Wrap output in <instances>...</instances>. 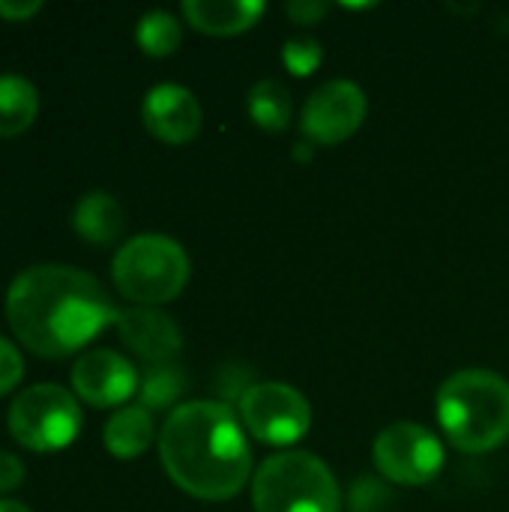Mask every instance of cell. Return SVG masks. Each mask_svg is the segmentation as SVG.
<instances>
[{"mask_svg":"<svg viewBox=\"0 0 509 512\" xmlns=\"http://www.w3.org/2000/svg\"><path fill=\"white\" fill-rule=\"evenodd\" d=\"M6 318L21 345L39 357L57 360L81 351L105 327L117 324L120 309L90 273L63 264H39L12 279Z\"/></svg>","mask_w":509,"mask_h":512,"instance_id":"1","label":"cell"},{"mask_svg":"<svg viewBox=\"0 0 509 512\" xmlns=\"http://www.w3.org/2000/svg\"><path fill=\"white\" fill-rule=\"evenodd\" d=\"M159 456L171 483L198 501H231L252 474V450L228 402L174 408L159 432Z\"/></svg>","mask_w":509,"mask_h":512,"instance_id":"2","label":"cell"},{"mask_svg":"<svg viewBox=\"0 0 509 512\" xmlns=\"http://www.w3.org/2000/svg\"><path fill=\"white\" fill-rule=\"evenodd\" d=\"M447 441L468 456L492 453L509 441V381L489 369L450 375L435 399Z\"/></svg>","mask_w":509,"mask_h":512,"instance_id":"3","label":"cell"},{"mask_svg":"<svg viewBox=\"0 0 509 512\" xmlns=\"http://www.w3.org/2000/svg\"><path fill=\"white\" fill-rule=\"evenodd\" d=\"M252 504L255 512H339L342 492L318 456L288 450L255 471Z\"/></svg>","mask_w":509,"mask_h":512,"instance_id":"4","label":"cell"},{"mask_svg":"<svg viewBox=\"0 0 509 512\" xmlns=\"http://www.w3.org/2000/svg\"><path fill=\"white\" fill-rule=\"evenodd\" d=\"M111 276L126 300L153 309L183 294L189 282V255L165 234H138L114 255Z\"/></svg>","mask_w":509,"mask_h":512,"instance_id":"5","label":"cell"},{"mask_svg":"<svg viewBox=\"0 0 509 512\" xmlns=\"http://www.w3.org/2000/svg\"><path fill=\"white\" fill-rule=\"evenodd\" d=\"M9 432L36 453L69 447L81 432V408L75 396L57 384H36L15 396L9 408Z\"/></svg>","mask_w":509,"mask_h":512,"instance_id":"6","label":"cell"},{"mask_svg":"<svg viewBox=\"0 0 509 512\" xmlns=\"http://www.w3.org/2000/svg\"><path fill=\"white\" fill-rule=\"evenodd\" d=\"M237 411L243 429L261 444L273 447H291L312 429V408L306 396L282 381L249 384L237 402Z\"/></svg>","mask_w":509,"mask_h":512,"instance_id":"7","label":"cell"},{"mask_svg":"<svg viewBox=\"0 0 509 512\" xmlns=\"http://www.w3.org/2000/svg\"><path fill=\"white\" fill-rule=\"evenodd\" d=\"M372 459L387 483L426 486L444 468V444L420 423H393L375 438Z\"/></svg>","mask_w":509,"mask_h":512,"instance_id":"8","label":"cell"},{"mask_svg":"<svg viewBox=\"0 0 509 512\" xmlns=\"http://www.w3.org/2000/svg\"><path fill=\"white\" fill-rule=\"evenodd\" d=\"M369 102L354 81H327L303 105L300 129L312 144L333 147L348 141L366 120Z\"/></svg>","mask_w":509,"mask_h":512,"instance_id":"9","label":"cell"},{"mask_svg":"<svg viewBox=\"0 0 509 512\" xmlns=\"http://www.w3.org/2000/svg\"><path fill=\"white\" fill-rule=\"evenodd\" d=\"M138 384L141 378L135 366L123 354L108 348L87 351L72 366V387L78 399L93 408H117L129 402L138 393Z\"/></svg>","mask_w":509,"mask_h":512,"instance_id":"10","label":"cell"},{"mask_svg":"<svg viewBox=\"0 0 509 512\" xmlns=\"http://www.w3.org/2000/svg\"><path fill=\"white\" fill-rule=\"evenodd\" d=\"M144 126L153 138L165 144H189L204 123L195 93L183 84H156L141 105Z\"/></svg>","mask_w":509,"mask_h":512,"instance_id":"11","label":"cell"},{"mask_svg":"<svg viewBox=\"0 0 509 512\" xmlns=\"http://www.w3.org/2000/svg\"><path fill=\"white\" fill-rule=\"evenodd\" d=\"M114 327H117L123 345L135 357H141L147 366L174 363V357L183 348V333H180L177 321L150 306L123 309Z\"/></svg>","mask_w":509,"mask_h":512,"instance_id":"12","label":"cell"},{"mask_svg":"<svg viewBox=\"0 0 509 512\" xmlns=\"http://www.w3.org/2000/svg\"><path fill=\"white\" fill-rule=\"evenodd\" d=\"M261 0H186V21L207 36H237L258 24L264 15Z\"/></svg>","mask_w":509,"mask_h":512,"instance_id":"13","label":"cell"},{"mask_svg":"<svg viewBox=\"0 0 509 512\" xmlns=\"http://www.w3.org/2000/svg\"><path fill=\"white\" fill-rule=\"evenodd\" d=\"M153 435H156L153 414L141 405H126L111 414V420L105 423L102 441L114 459H138L153 444Z\"/></svg>","mask_w":509,"mask_h":512,"instance_id":"14","label":"cell"},{"mask_svg":"<svg viewBox=\"0 0 509 512\" xmlns=\"http://www.w3.org/2000/svg\"><path fill=\"white\" fill-rule=\"evenodd\" d=\"M72 225L75 231L96 246L114 243L123 228H126V213L120 207V201L108 192H87L72 213Z\"/></svg>","mask_w":509,"mask_h":512,"instance_id":"15","label":"cell"},{"mask_svg":"<svg viewBox=\"0 0 509 512\" xmlns=\"http://www.w3.org/2000/svg\"><path fill=\"white\" fill-rule=\"evenodd\" d=\"M39 111L36 87L21 75H0V138L21 135Z\"/></svg>","mask_w":509,"mask_h":512,"instance_id":"16","label":"cell"},{"mask_svg":"<svg viewBox=\"0 0 509 512\" xmlns=\"http://www.w3.org/2000/svg\"><path fill=\"white\" fill-rule=\"evenodd\" d=\"M246 108H249V117L255 120V126L264 129V132H282V129H288L291 114H294L291 93H288L285 84L276 81V78L258 81V84L249 90Z\"/></svg>","mask_w":509,"mask_h":512,"instance_id":"17","label":"cell"},{"mask_svg":"<svg viewBox=\"0 0 509 512\" xmlns=\"http://www.w3.org/2000/svg\"><path fill=\"white\" fill-rule=\"evenodd\" d=\"M186 393V375L177 363H159V366H147V372L141 375L138 384V405L153 411H165V408H180V396Z\"/></svg>","mask_w":509,"mask_h":512,"instance_id":"18","label":"cell"},{"mask_svg":"<svg viewBox=\"0 0 509 512\" xmlns=\"http://www.w3.org/2000/svg\"><path fill=\"white\" fill-rule=\"evenodd\" d=\"M135 39H138V45H141L144 54H150V57H168V54H174L180 48L183 30H180V21L171 12L153 9V12L141 15V21L135 27Z\"/></svg>","mask_w":509,"mask_h":512,"instance_id":"19","label":"cell"},{"mask_svg":"<svg viewBox=\"0 0 509 512\" xmlns=\"http://www.w3.org/2000/svg\"><path fill=\"white\" fill-rule=\"evenodd\" d=\"M321 60H324V51H321V42L315 36H291L282 45V63L297 78L312 75L321 66Z\"/></svg>","mask_w":509,"mask_h":512,"instance_id":"20","label":"cell"},{"mask_svg":"<svg viewBox=\"0 0 509 512\" xmlns=\"http://www.w3.org/2000/svg\"><path fill=\"white\" fill-rule=\"evenodd\" d=\"M393 504V489L384 483V477H357L348 492L351 512H387Z\"/></svg>","mask_w":509,"mask_h":512,"instance_id":"21","label":"cell"},{"mask_svg":"<svg viewBox=\"0 0 509 512\" xmlns=\"http://www.w3.org/2000/svg\"><path fill=\"white\" fill-rule=\"evenodd\" d=\"M24 375V363H21V354L15 351L12 342H6L0 336V396L9 393Z\"/></svg>","mask_w":509,"mask_h":512,"instance_id":"22","label":"cell"},{"mask_svg":"<svg viewBox=\"0 0 509 512\" xmlns=\"http://www.w3.org/2000/svg\"><path fill=\"white\" fill-rule=\"evenodd\" d=\"M285 12H288V18L294 24L309 27V24L324 21V15L330 12V6L324 0H291V3H285Z\"/></svg>","mask_w":509,"mask_h":512,"instance_id":"23","label":"cell"},{"mask_svg":"<svg viewBox=\"0 0 509 512\" xmlns=\"http://www.w3.org/2000/svg\"><path fill=\"white\" fill-rule=\"evenodd\" d=\"M21 480H24V465L12 453H0V492L21 486Z\"/></svg>","mask_w":509,"mask_h":512,"instance_id":"24","label":"cell"},{"mask_svg":"<svg viewBox=\"0 0 509 512\" xmlns=\"http://www.w3.org/2000/svg\"><path fill=\"white\" fill-rule=\"evenodd\" d=\"M42 3L39 0H30V3H9V0H0V18H12V21H24L30 18L33 12H39Z\"/></svg>","mask_w":509,"mask_h":512,"instance_id":"25","label":"cell"},{"mask_svg":"<svg viewBox=\"0 0 509 512\" xmlns=\"http://www.w3.org/2000/svg\"><path fill=\"white\" fill-rule=\"evenodd\" d=\"M0 512H30L24 504H15V501H0Z\"/></svg>","mask_w":509,"mask_h":512,"instance_id":"26","label":"cell"}]
</instances>
